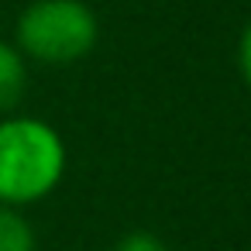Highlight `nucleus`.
I'll list each match as a JSON object with an SVG mask.
<instances>
[{
	"label": "nucleus",
	"mask_w": 251,
	"mask_h": 251,
	"mask_svg": "<svg viewBox=\"0 0 251 251\" xmlns=\"http://www.w3.org/2000/svg\"><path fill=\"white\" fill-rule=\"evenodd\" d=\"M66 165V141L49 121L28 114L0 117V203L25 210L52 196Z\"/></svg>",
	"instance_id": "1"
},
{
	"label": "nucleus",
	"mask_w": 251,
	"mask_h": 251,
	"mask_svg": "<svg viewBox=\"0 0 251 251\" xmlns=\"http://www.w3.org/2000/svg\"><path fill=\"white\" fill-rule=\"evenodd\" d=\"M100 21L86 0H31L14 28V45L42 66H73L97 49Z\"/></svg>",
	"instance_id": "2"
},
{
	"label": "nucleus",
	"mask_w": 251,
	"mask_h": 251,
	"mask_svg": "<svg viewBox=\"0 0 251 251\" xmlns=\"http://www.w3.org/2000/svg\"><path fill=\"white\" fill-rule=\"evenodd\" d=\"M25 86H28V59H25V52L14 42L0 38V114H7V110H14L21 103Z\"/></svg>",
	"instance_id": "3"
},
{
	"label": "nucleus",
	"mask_w": 251,
	"mask_h": 251,
	"mask_svg": "<svg viewBox=\"0 0 251 251\" xmlns=\"http://www.w3.org/2000/svg\"><path fill=\"white\" fill-rule=\"evenodd\" d=\"M0 251H38V234L21 206L0 203Z\"/></svg>",
	"instance_id": "4"
},
{
	"label": "nucleus",
	"mask_w": 251,
	"mask_h": 251,
	"mask_svg": "<svg viewBox=\"0 0 251 251\" xmlns=\"http://www.w3.org/2000/svg\"><path fill=\"white\" fill-rule=\"evenodd\" d=\"M114 251H169V244L158 241V237L148 234V230H134V234L121 237V241L114 244Z\"/></svg>",
	"instance_id": "5"
},
{
	"label": "nucleus",
	"mask_w": 251,
	"mask_h": 251,
	"mask_svg": "<svg viewBox=\"0 0 251 251\" xmlns=\"http://www.w3.org/2000/svg\"><path fill=\"white\" fill-rule=\"evenodd\" d=\"M237 69H241L244 86L251 90V21L244 25V31H241V38H237Z\"/></svg>",
	"instance_id": "6"
}]
</instances>
